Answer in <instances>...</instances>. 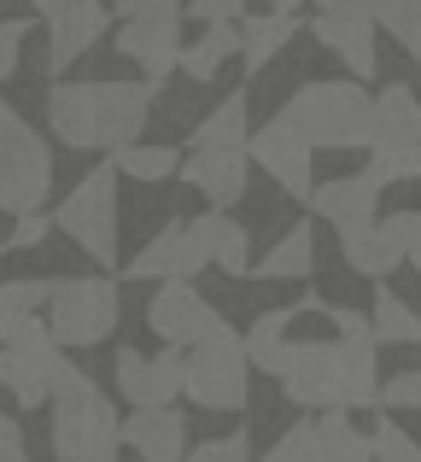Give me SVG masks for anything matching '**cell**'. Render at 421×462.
Segmentation results:
<instances>
[{
  "instance_id": "cell-22",
  "label": "cell",
  "mask_w": 421,
  "mask_h": 462,
  "mask_svg": "<svg viewBox=\"0 0 421 462\" xmlns=\"http://www.w3.org/2000/svg\"><path fill=\"white\" fill-rule=\"evenodd\" d=\"M240 53V18H211L206 30H199V42H182V65L176 70H188V82H216L223 77V65Z\"/></svg>"
},
{
  "instance_id": "cell-9",
  "label": "cell",
  "mask_w": 421,
  "mask_h": 462,
  "mask_svg": "<svg viewBox=\"0 0 421 462\" xmlns=\"http://www.w3.org/2000/svg\"><path fill=\"white\" fill-rule=\"evenodd\" d=\"M246 152L258 158V170L270 181H281V193H293V199H305L310 181H316V147H310V135L287 112H275L270 124L252 129V135H246Z\"/></svg>"
},
{
  "instance_id": "cell-19",
  "label": "cell",
  "mask_w": 421,
  "mask_h": 462,
  "mask_svg": "<svg viewBox=\"0 0 421 462\" xmlns=\"http://www.w3.org/2000/svg\"><path fill=\"white\" fill-rule=\"evenodd\" d=\"M305 205H310V211H316L328 228H340V223H357V217H375V211H380V181L369 176V170H357V176L310 181Z\"/></svg>"
},
{
  "instance_id": "cell-43",
  "label": "cell",
  "mask_w": 421,
  "mask_h": 462,
  "mask_svg": "<svg viewBox=\"0 0 421 462\" xmlns=\"http://www.w3.org/2000/svg\"><path fill=\"white\" fill-rule=\"evenodd\" d=\"M164 6H182V0H112L117 18H135V12H164Z\"/></svg>"
},
{
  "instance_id": "cell-42",
  "label": "cell",
  "mask_w": 421,
  "mask_h": 462,
  "mask_svg": "<svg viewBox=\"0 0 421 462\" xmlns=\"http://www.w3.org/2000/svg\"><path fill=\"white\" fill-rule=\"evenodd\" d=\"M0 462H23V428L12 416H0Z\"/></svg>"
},
{
  "instance_id": "cell-39",
  "label": "cell",
  "mask_w": 421,
  "mask_h": 462,
  "mask_svg": "<svg viewBox=\"0 0 421 462\" xmlns=\"http://www.w3.org/2000/svg\"><path fill=\"white\" fill-rule=\"evenodd\" d=\"M194 462H246L252 457V439L246 433H228V439H206V445H188Z\"/></svg>"
},
{
  "instance_id": "cell-13",
  "label": "cell",
  "mask_w": 421,
  "mask_h": 462,
  "mask_svg": "<svg viewBox=\"0 0 421 462\" xmlns=\"http://www.w3.org/2000/svg\"><path fill=\"white\" fill-rule=\"evenodd\" d=\"M199 270H206V246H199L194 223H188V217H170V223L129 258L124 275L129 282H194Z\"/></svg>"
},
{
  "instance_id": "cell-24",
  "label": "cell",
  "mask_w": 421,
  "mask_h": 462,
  "mask_svg": "<svg viewBox=\"0 0 421 462\" xmlns=\"http://www.w3.org/2000/svg\"><path fill=\"white\" fill-rule=\"evenodd\" d=\"M293 12H263V18H240V65L252 70V77H258L263 65H275V59H281V47L293 42Z\"/></svg>"
},
{
  "instance_id": "cell-3",
  "label": "cell",
  "mask_w": 421,
  "mask_h": 462,
  "mask_svg": "<svg viewBox=\"0 0 421 462\" xmlns=\"http://www.w3.org/2000/svg\"><path fill=\"white\" fill-rule=\"evenodd\" d=\"M47 410H53V457H65V462H112L124 451L117 404L77 369V363H65Z\"/></svg>"
},
{
  "instance_id": "cell-37",
  "label": "cell",
  "mask_w": 421,
  "mask_h": 462,
  "mask_svg": "<svg viewBox=\"0 0 421 462\" xmlns=\"http://www.w3.org/2000/svg\"><path fill=\"white\" fill-rule=\"evenodd\" d=\"M380 404L387 410H421V369H398L392 381H380Z\"/></svg>"
},
{
  "instance_id": "cell-16",
  "label": "cell",
  "mask_w": 421,
  "mask_h": 462,
  "mask_svg": "<svg viewBox=\"0 0 421 462\" xmlns=\"http://www.w3.org/2000/svg\"><path fill=\"white\" fill-rule=\"evenodd\" d=\"M246 170H252L246 147H194L176 176L194 193H206V205H234V199H246Z\"/></svg>"
},
{
  "instance_id": "cell-11",
  "label": "cell",
  "mask_w": 421,
  "mask_h": 462,
  "mask_svg": "<svg viewBox=\"0 0 421 462\" xmlns=\"http://www.w3.org/2000/svg\"><path fill=\"white\" fill-rule=\"evenodd\" d=\"M117 53L135 59L147 82H164L176 65H182V6L124 18V23H117Z\"/></svg>"
},
{
  "instance_id": "cell-14",
  "label": "cell",
  "mask_w": 421,
  "mask_h": 462,
  "mask_svg": "<svg viewBox=\"0 0 421 462\" xmlns=\"http://www.w3.org/2000/svg\"><path fill=\"white\" fill-rule=\"evenodd\" d=\"M112 369H117V393L129 404H176L182 398V346H164L159 357H147L135 346H117Z\"/></svg>"
},
{
  "instance_id": "cell-1",
  "label": "cell",
  "mask_w": 421,
  "mask_h": 462,
  "mask_svg": "<svg viewBox=\"0 0 421 462\" xmlns=\"http://www.w3.org/2000/svg\"><path fill=\"white\" fill-rule=\"evenodd\" d=\"M258 374H275L287 404L298 410H375L380 404V363L369 334L340 339H275L252 357Z\"/></svg>"
},
{
  "instance_id": "cell-33",
  "label": "cell",
  "mask_w": 421,
  "mask_h": 462,
  "mask_svg": "<svg viewBox=\"0 0 421 462\" xmlns=\"http://www.w3.org/2000/svg\"><path fill=\"white\" fill-rule=\"evenodd\" d=\"M369 18H375V30L410 42V35L421 30V0H369Z\"/></svg>"
},
{
  "instance_id": "cell-25",
  "label": "cell",
  "mask_w": 421,
  "mask_h": 462,
  "mask_svg": "<svg viewBox=\"0 0 421 462\" xmlns=\"http://www.w3.org/2000/svg\"><path fill=\"white\" fill-rule=\"evenodd\" d=\"M369 117H375V141H421V100L404 82L369 94Z\"/></svg>"
},
{
  "instance_id": "cell-30",
  "label": "cell",
  "mask_w": 421,
  "mask_h": 462,
  "mask_svg": "<svg viewBox=\"0 0 421 462\" xmlns=\"http://www.w3.org/2000/svg\"><path fill=\"white\" fill-rule=\"evenodd\" d=\"M105 158H112V170H117V176H129V181H170L176 170H182V152H176L170 141H164V147L124 141V147H112Z\"/></svg>"
},
{
  "instance_id": "cell-29",
  "label": "cell",
  "mask_w": 421,
  "mask_h": 462,
  "mask_svg": "<svg viewBox=\"0 0 421 462\" xmlns=\"http://www.w3.org/2000/svg\"><path fill=\"white\" fill-rule=\"evenodd\" d=\"M310 428H316V462H369V433H357L345 410H322Z\"/></svg>"
},
{
  "instance_id": "cell-21",
  "label": "cell",
  "mask_w": 421,
  "mask_h": 462,
  "mask_svg": "<svg viewBox=\"0 0 421 462\" xmlns=\"http://www.w3.org/2000/svg\"><path fill=\"white\" fill-rule=\"evenodd\" d=\"M206 246V263H216L223 275H252V228L228 217V205H211L206 217H188Z\"/></svg>"
},
{
  "instance_id": "cell-23",
  "label": "cell",
  "mask_w": 421,
  "mask_h": 462,
  "mask_svg": "<svg viewBox=\"0 0 421 462\" xmlns=\"http://www.w3.org/2000/svg\"><path fill=\"white\" fill-rule=\"evenodd\" d=\"M47 282L35 275H18V282H0V346L6 339H23V334H41L47 328Z\"/></svg>"
},
{
  "instance_id": "cell-45",
  "label": "cell",
  "mask_w": 421,
  "mask_h": 462,
  "mask_svg": "<svg viewBox=\"0 0 421 462\" xmlns=\"http://www.w3.org/2000/svg\"><path fill=\"white\" fill-rule=\"evenodd\" d=\"M30 6H35V12H41V18H47V12H59V6H65V0H30Z\"/></svg>"
},
{
  "instance_id": "cell-28",
  "label": "cell",
  "mask_w": 421,
  "mask_h": 462,
  "mask_svg": "<svg viewBox=\"0 0 421 462\" xmlns=\"http://www.w3.org/2000/svg\"><path fill=\"white\" fill-rule=\"evenodd\" d=\"M252 135V112H246V88H234L223 106H211L194 129V147H246Z\"/></svg>"
},
{
  "instance_id": "cell-17",
  "label": "cell",
  "mask_w": 421,
  "mask_h": 462,
  "mask_svg": "<svg viewBox=\"0 0 421 462\" xmlns=\"http://www.w3.org/2000/svg\"><path fill=\"white\" fill-rule=\"evenodd\" d=\"M310 35H316L328 53L345 59V70H352L357 82H375L380 77V47H375V18H345V12H316V23H310Z\"/></svg>"
},
{
  "instance_id": "cell-41",
  "label": "cell",
  "mask_w": 421,
  "mask_h": 462,
  "mask_svg": "<svg viewBox=\"0 0 421 462\" xmlns=\"http://www.w3.org/2000/svg\"><path fill=\"white\" fill-rule=\"evenodd\" d=\"M188 18L211 23V18H246V0H188Z\"/></svg>"
},
{
  "instance_id": "cell-15",
  "label": "cell",
  "mask_w": 421,
  "mask_h": 462,
  "mask_svg": "<svg viewBox=\"0 0 421 462\" xmlns=\"http://www.w3.org/2000/svg\"><path fill=\"white\" fill-rule=\"evenodd\" d=\"M105 30H112L105 0H65L59 12H47V70H70L94 42H105Z\"/></svg>"
},
{
  "instance_id": "cell-5",
  "label": "cell",
  "mask_w": 421,
  "mask_h": 462,
  "mask_svg": "<svg viewBox=\"0 0 421 462\" xmlns=\"http://www.w3.org/2000/svg\"><path fill=\"white\" fill-rule=\"evenodd\" d=\"M182 393L194 398L199 410H223V416L246 410V398H252V357H246V339H240L228 322L188 346Z\"/></svg>"
},
{
  "instance_id": "cell-2",
  "label": "cell",
  "mask_w": 421,
  "mask_h": 462,
  "mask_svg": "<svg viewBox=\"0 0 421 462\" xmlns=\"http://www.w3.org/2000/svg\"><path fill=\"white\" fill-rule=\"evenodd\" d=\"M159 82H53L47 88V135L70 152H112L135 141L152 117Z\"/></svg>"
},
{
  "instance_id": "cell-36",
  "label": "cell",
  "mask_w": 421,
  "mask_h": 462,
  "mask_svg": "<svg viewBox=\"0 0 421 462\" xmlns=\"http://www.w3.org/2000/svg\"><path fill=\"white\" fill-rule=\"evenodd\" d=\"M287 322H293V310H258L252 316V328L240 339H246V357H258V351H270L275 339H287Z\"/></svg>"
},
{
  "instance_id": "cell-38",
  "label": "cell",
  "mask_w": 421,
  "mask_h": 462,
  "mask_svg": "<svg viewBox=\"0 0 421 462\" xmlns=\"http://www.w3.org/2000/svg\"><path fill=\"white\" fill-rule=\"evenodd\" d=\"M387 228H392V240H398L404 263H410V270H421V211H392Z\"/></svg>"
},
{
  "instance_id": "cell-20",
  "label": "cell",
  "mask_w": 421,
  "mask_h": 462,
  "mask_svg": "<svg viewBox=\"0 0 421 462\" xmlns=\"http://www.w3.org/2000/svg\"><path fill=\"white\" fill-rule=\"evenodd\" d=\"M340 258L352 263L363 282H387L404 263V252H398V240H392V228L380 223V217H357V223H340Z\"/></svg>"
},
{
  "instance_id": "cell-47",
  "label": "cell",
  "mask_w": 421,
  "mask_h": 462,
  "mask_svg": "<svg viewBox=\"0 0 421 462\" xmlns=\"http://www.w3.org/2000/svg\"><path fill=\"white\" fill-rule=\"evenodd\" d=\"M404 47H410V59L421 65V30H416V35H410V42H404Z\"/></svg>"
},
{
  "instance_id": "cell-35",
  "label": "cell",
  "mask_w": 421,
  "mask_h": 462,
  "mask_svg": "<svg viewBox=\"0 0 421 462\" xmlns=\"http://www.w3.org/2000/svg\"><path fill=\"white\" fill-rule=\"evenodd\" d=\"M47 228H53V217H41V205H35V211H18V217H12V228H6V240H0V252H30V246H41Z\"/></svg>"
},
{
  "instance_id": "cell-44",
  "label": "cell",
  "mask_w": 421,
  "mask_h": 462,
  "mask_svg": "<svg viewBox=\"0 0 421 462\" xmlns=\"http://www.w3.org/2000/svg\"><path fill=\"white\" fill-rule=\"evenodd\" d=\"M316 12H345V18H369V0H310Z\"/></svg>"
},
{
  "instance_id": "cell-46",
  "label": "cell",
  "mask_w": 421,
  "mask_h": 462,
  "mask_svg": "<svg viewBox=\"0 0 421 462\" xmlns=\"http://www.w3.org/2000/svg\"><path fill=\"white\" fill-rule=\"evenodd\" d=\"M305 0H270V12H298Z\"/></svg>"
},
{
  "instance_id": "cell-31",
  "label": "cell",
  "mask_w": 421,
  "mask_h": 462,
  "mask_svg": "<svg viewBox=\"0 0 421 462\" xmlns=\"http://www.w3.org/2000/svg\"><path fill=\"white\" fill-rule=\"evenodd\" d=\"M369 176L387 181H416L421 176V141H375L369 147Z\"/></svg>"
},
{
  "instance_id": "cell-32",
  "label": "cell",
  "mask_w": 421,
  "mask_h": 462,
  "mask_svg": "<svg viewBox=\"0 0 421 462\" xmlns=\"http://www.w3.org/2000/svg\"><path fill=\"white\" fill-rule=\"evenodd\" d=\"M369 457H387V462H421V445L398 428V416H375V433H369Z\"/></svg>"
},
{
  "instance_id": "cell-10",
  "label": "cell",
  "mask_w": 421,
  "mask_h": 462,
  "mask_svg": "<svg viewBox=\"0 0 421 462\" xmlns=\"http://www.w3.org/2000/svg\"><path fill=\"white\" fill-rule=\"evenodd\" d=\"M59 374H65V346L53 339V328L6 339V351H0V386H6L23 410H47Z\"/></svg>"
},
{
  "instance_id": "cell-18",
  "label": "cell",
  "mask_w": 421,
  "mask_h": 462,
  "mask_svg": "<svg viewBox=\"0 0 421 462\" xmlns=\"http://www.w3.org/2000/svg\"><path fill=\"white\" fill-rule=\"evenodd\" d=\"M124 445L147 462H176L188 457V416L176 404H135V416H124Z\"/></svg>"
},
{
  "instance_id": "cell-40",
  "label": "cell",
  "mask_w": 421,
  "mask_h": 462,
  "mask_svg": "<svg viewBox=\"0 0 421 462\" xmlns=\"http://www.w3.org/2000/svg\"><path fill=\"white\" fill-rule=\"evenodd\" d=\"M23 35H30V23H23V18H6V23H0V82L18 70V59H23Z\"/></svg>"
},
{
  "instance_id": "cell-27",
  "label": "cell",
  "mask_w": 421,
  "mask_h": 462,
  "mask_svg": "<svg viewBox=\"0 0 421 462\" xmlns=\"http://www.w3.org/2000/svg\"><path fill=\"white\" fill-rule=\"evenodd\" d=\"M369 334H375V346H421V316H416V305H404L392 287H380L375 310H369Z\"/></svg>"
},
{
  "instance_id": "cell-7",
  "label": "cell",
  "mask_w": 421,
  "mask_h": 462,
  "mask_svg": "<svg viewBox=\"0 0 421 462\" xmlns=\"http://www.w3.org/2000/svg\"><path fill=\"white\" fill-rule=\"evenodd\" d=\"M47 193H53V147L18 106L0 100V211H35L47 205Z\"/></svg>"
},
{
  "instance_id": "cell-6",
  "label": "cell",
  "mask_w": 421,
  "mask_h": 462,
  "mask_svg": "<svg viewBox=\"0 0 421 462\" xmlns=\"http://www.w3.org/2000/svg\"><path fill=\"white\" fill-rule=\"evenodd\" d=\"M47 328L65 351H88V346H105L124 316V299H117V282L112 275H70V282H47Z\"/></svg>"
},
{
  "instance_id": "cell-8",
  "label": "cell",
  "mask_w": 421,
  "mask_h": 462,
  "mask_svg": "<svg viewBox=\"0 0 421 462\" xmlns=\"http://www.w3.org/2000/svg\"><path fill=\"white\" fill-rule=\"evenodd\" d=\"M53 228H65L70 246H82L88 263L117 270V170H112V158H105L100 170H88V176L59 199Z\"/></svg>"
},
{
  "instance_id": "cell-4",
  "label": "cell",
  "mask_w": 421,
  "mask_h": 462,
  "mask_svg": "<svg viewBox=\"0 0 421 462\" xmlns=\"http://www.w3.org/2000/svg\"><path fill=\"white\" fill-rule=\"evenodd\" d=\"M281 112L310 135V147H375V117H369V94L357 88V77L305 82L287 94Z\"/></svg>"
},
{
  "instance_id": "cell-34",
  "label": "cell",
  "mask_w": 421,
  "mask_h": 462,
  "mask_svg": "<svg viewBox=\"0 0 421 462\" xmlns=\"http://www.w3.org/2000/svg\"><path fill=\"white\" fill-rule=\"evenodd\" d=\"M270 462H316V428H310V421L298 416L293 428H287L281 439L270 445Z\"/></svg>"
},
{
  "instance_id": "cell-26",
  "label": "cell",
  "mask_w": 421,
  "mask_h": 462,
  "mask_svg": "<svg viewBox=\"0 0 421 462\" xmlns=\"http://www.w3.org/2000/svg\"><path fill=\"white\" fill-rule=\"evenodd\" d=\"M310 270H316V235H310L305 223L287 228V235L258 258V282H305Z\"/></svg>"
},
{
  "instance_id": "cell-12",
  "label": "cell",
  "mask_w": 421,
  "mask_h": 462,
  "mask_svg": "<svg viewBox=\"0 0 421 462\" xmlns=\"http://www.w3.org/2000/svg\"><path fill=\"white\" fill-rule=\"evenodd\" d=\"M147 328L164 339V346H194L206 339L211 328H223V316L194 282H152V299H147Z\"/></svg>"
}]
</instances>
